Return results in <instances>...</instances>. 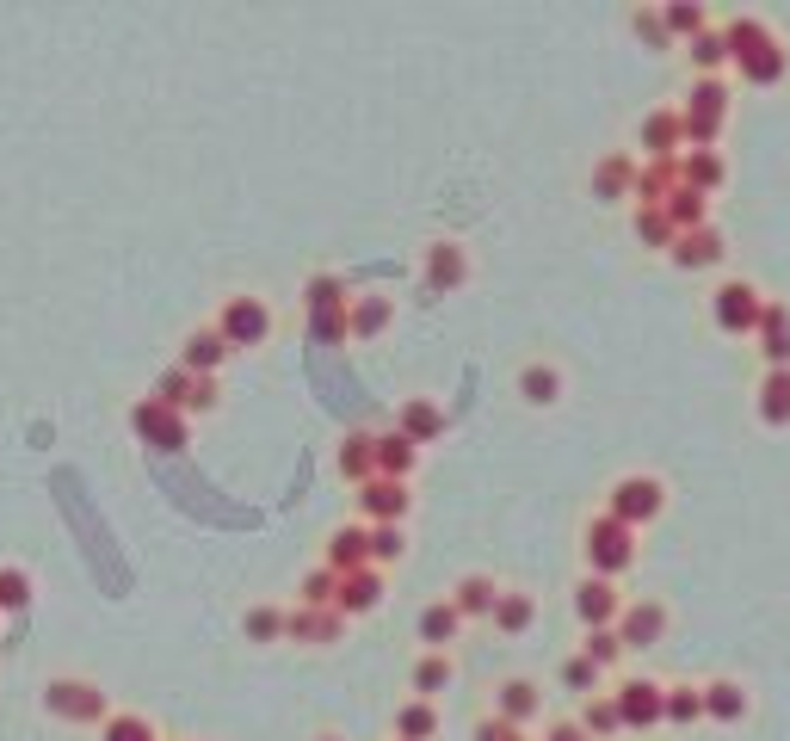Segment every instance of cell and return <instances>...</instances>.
I'll return each instance as SVG.
<instances>
[{
	"label": "cell",
	"instance_id": "cell-1",
	"mask_svg": "<svg viewBox=\"0 0 790 741\" xmlns=\"http://www.w3.org/2000/svg\"><path fill=\"white\" fill-rule=\"evenodd\" d=\"M525 390H531V402H550V390H556V377H550V371H531V377H525Z\"/></svg>",
	"mask_w": 790,
	"mask_h": 741
}]
</instances>
